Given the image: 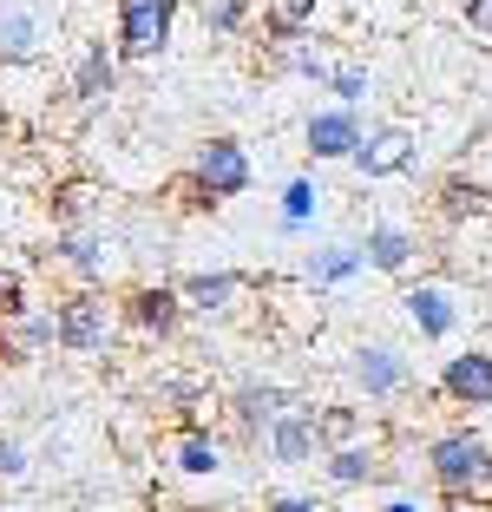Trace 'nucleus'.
<instances>
[{
	"label": "nucleus",
	"instance_id": "obj_8",
	"mask_svg": "<svg viewBox=\"0 0 492 512\" xmlns=\"http://www.w3.org/2000/svg\"><path fill=\"white\" fill-rule=\"evenodd\" d=\"M433 388L453 407H492V348H460V355H447Z\"/></svg>",
	"mask_w": 492,
	"mask_h": 512
},
{
	"label": "nucleus",
	"instance_id": "obj_18",
	"mask_svg": "<svg viewBox=\"0 0 492 512\" xmlns=\"http://www.w3.org/2000/svg\"><path fill=\"white\" fill-rule=\"evenodd\" d=\"M322 0H256V40L263 46H289L315 27Z\"/></svg>",
	"mask_w": 492,
	"mask_h": 512
},
{
	"label": "nucleus",
	"instance_id": "obj_32",
	"mask_svg": "<svg viewBox=\"0 0 492 512\" xmlns=\"http://www.w3.org/2000/svg\"><path fill=\"white\" fill-rule=\"evenodd\" d=\"M0 473H7V480L27 473V447H20V440H0Z\"/></svg>",
	"mask_w": 492,
	"mask_h": 512
},
{
	"label": "nucleus",
	"instance_id": "obj_2",
	"mask_svg": "<svg viewBox=\"0 0 492 512\" xmlns=\"http://www.w3.org/2000/svg\"><path fill=\"white\" fill-rule=\"evenodd\" d=\"M250 178H256V165H250V151H243V138L217 132L197 145L191 171L178 178V197H184V211H217V204L250 191Z\"/></svg>",
	"mask_w": 492,
	"mask_h": 512
},
{
	"label": "nucleus",
	"instance_id": "obj_28",
	"mask_svg": "<svg viewBox=\"0 0 492 512\" xmlns=\"http://www.w3.org/2000/svg\"><path fill=\"white\" fill-rule=\"evenodd\" d=\"M33 309V296H27V276L14 270V263H0V322H20Z\"/></svg>",
	"mask_w": 492,
	"mask_h": 512
},
{
	"label": "nucleus",
	"instance_id": "obj_31",
	"mask_svg": "<svg viewBox=\"0 0 492 512\" xmlns=\"http://www.w3.org/2000/svg\"><path fill=\"white\" fill-rule=\"evenodd\" d=\"M460 20H466V33H486V40H492V0H466Z\"/></svg>",
	"mask_w": 492,
	"mask_h": 512
},
{
	"label": "nucleus",
	"instance_id": "obj_19",
	"mask_svg": "<svg viewBox=\"0 0 492 512\" xmlns=\"http://www.w3.org/2000/svg\"><path fill=\"white\" fill-rule=\"evenodd\" d=\"M361 250V263L368 270H381V276H407V263L420 256V243H414V230H401V224H374L368 237L355 243Z\"/></svg>",
	"mask_w": 492,
	"mask_h": 512
},
{
	"label": "nucleus",
	"instance_id": "obj_17",
	"mask_svg": "<svg viewBox=\"0 0 492 512\" xmlns=\"http://www.w3.org/2000/svg\"><path fill=\"white\" fill-rule=\"evenodd\" d=\"M243 289H250V276H237V270H197L178 283V296H184L191 316H230Z\"/></svg>",
	"mask_w": 492,
	"mask_h": 512
},
{
	"label": "nucleus",
	"instance_id": "obj_14",
	"mask_svg": "<svg viewBox=\"0 0 492 512\" xmlns=\"http://www.w3.org/2000/svg\"><path fill=\"white\" fill-rule=\"evenodd\" d=\"M46 348H60L53 309H27L20 322H0V368H27V362H40Z\"/></svg>",
	"mask_w": 492,
	"mask_h": 512
},
{
	"label": "nucleus",
	"instance_id": "obj_29",
	"mask_svg": "<svg viewBox=\"0 0 492 512\" xmlns=\"http://www.w3.org/2000/svg\"><path fill=\"white\" fill-rule=\"evenodd\" d=\"M328 92H335L342 106H355L361 92H368V66H335V73H328Z\"/></svg>",
	"mask_w": 492,
	"mask_h": 512
},
{
	"label": "nucleus",
	"instance_id": "obj_3",
	"mask_svg": "<svg viewBox=\"0 0 492 512\" xmlns=\"http://www.w3.org/2000/svg\"><path fill=\"white\" fill-rule=\"evenodd\" d=\"M53 329H60V348L66 355H105L119 342V302L105 289H66L53 302Z\"/></svg>",
	"mask_w": 492,
	"mask_h": 512
},
{
	"label": "nucleus",
	"instance_id": "obj_21",
	"mask_svg": "<svg viewBox=\"0 0 492 512\" xmlns=\"http://www.w3.org/2000/svg\"><path fill=\"white\" fill-rule=\"evenodd\" d=\"M322 473H328V486H368L374 473H381V453H374L368 440H355V447L322 453Z\"/></svg>",
	"mask_w": 492,
	"mask_h": 512
},
{
	"label": "nucleus",
	"instance_id": "obj_24",
	"mask_svg": "<svg viewBox=\"0 0 492 512\" xmlns=\"http://www.w3.org/2000/svg\"><path fill=\"white\" fill-rule=\"evenodd\" d=\"M204 27L217 33V40L256 33V0H204Z\"/></svg>",
	"mask_w": 492,
	"mask_h": 512
},
{
	"label": "nucleus",
	"instance_id": "obj_23",
	"mask_svg": "<svg viewBox=\"0 0 492 512\" xmlns=\"http://www.w3.org/2000/svg\"><path fill=\"white\" fill-rule=\"evenodd\" d=\"M315 434H322V453H335V447L368 440V421H361L355 407H315Z\"/></svg>",
	"mask_w": 492,
	"mask_h": 512
},
{
	"label": "nucleus",
	"instance_id": "obj_13",
	"mask_svg": "<svg viewBox=\"0 0 492 512\" xmlns=\"http://www.w3.org/2000/svg\"><path fill=\"white\" fill-rule=\"evenodd\" d=\"M53 263H60L79 289H105V263H112V256H105V237L92 224H73V230L53 237Z\"/></svg>",
	"mask_w": 492,
	"mask_h": 512
},
{
	"label": "nucleus",
	"instance_id": "obj_30",
	"mask_svg": "<svg viewBox=\"0 0 492 512\" xmlns=\"http://www.w3.org/2000/svg\"><path fill=\"white\" fill-rule=\"evenodd\" d=\"M263 512H322V499L315 493H276V499H263Z\"/></svg>",
	"mask_w": 492,
	"mask_h": 512
},
{
	"label": "nucleus",
	"instance_id": "obj_9",
	"mask_svg": "<svg viewBox=\"0 0 492 512\" xmlns=\"http://www.w3.org/2000/svg\"><path fill=\"white\" fill-rule=\"evenodd\" d=\"M263 453L276 460V467H309L315 453H322V434H315V407L296 401L289 414H276L263 434Z\"/></svg>",
	"mask_w": 492,
	"mask_h": 512
},
{
	"label": "nucleus",
	"instance_id": "obj_16",
	"mask_svg": "<svg viewBox=\"0 0 492 512\" xmlns=\"http://www.w3.org/2000/svg\"><path fill=\"white\" fill-rule=\"evenodd\" d=\"M171 467L184 480H210V473H224V440L210 434L204 421H178L171 427Z\"/></svg>",
	"mask_w": 492,
	"mask_h": 512
},
{
	"label": "nucleus",
	"instance_id": "obj_20",
	"mask_svg": "<svg viewBox=\"0 0 492 512\" xmlns=\"http://www.w3.org/2000/svg\"><path fill=\"white\" fill-rule=\"evenodd\" d=\"M40 14H33L27 0H0V66L7 60H33L40 53Z\"/></svg>",
	"mask_w": 492,
	"mask_h": 512
},
{
	"label": "nucleus",
	"instance_id": "obj_15",
	"mask_svg": "<svg viewBox=\"0 0 492 512\" xmlns=\"http://www.w3.org/2000/svg\"><path fill=\"white\" fill-rule=\"evenodd\" d=\"M119 92V46H105V40H92L86 53L73 60V106H105Z\"/></svg>",
	"mask_w": 492,
	"mask_h": 512
},
{
	"label": "nucleus",
	"instance_id": "obj_25",
	"mask_svg": "<svg viewBox=\"0 0 492 512\" xmlns=\"http://www.w3.org/2000/svg\"><path fill=\"white\" fill-rule=\"evenodd\" d=\"M92 184L86 178H66V184H53V217H60V230H73V224H92V211H99V204H92Z\"/></svg>",
	"mask_w": 492,
	"mask_h": 512
},
{
	"label": "nucleus",
	"instance_id": "obj_26",
	"mask_svg": "<svg viewBox=\"0 0 492 512\" xmlns=\"http://www.w3.org/2000/svg\"><path fill=\"white\" fill-rule=\"evenodd\" d=\"M355 270H361V250H355V243H335V250L309 256V283L315 289H322V283H348Z\"/></svg>",
	"mask_w": 492,
	"mask_h": 512
},
{
	"label": "nucleus",
	"instance_id": "obj_27",
	"mask_svg": "<svg viewBox=\"0 0 492 512\" xmlns=\"http://www.w3.org/2000/svg\"><path fill=\"white\" fill-rule=\"evenodd\" d=\"M315 204H322L315 178H289V184H283V230H302V224L315 217Z\"/></svg>",
	"mask_w": 492,
	"mask_h": 512
},
{
	"label": "nucleus",
	"instance_id": "obj_11",
	"mask_svg": "<svg viewBox=\"0 0 492 512\" xmlns=\"http://www.w3.org/2000/svg\"><path fill=\"white\" fill-rule=\"evenodd\" d=\"M401 309H407V322H414L420 342H447V335L460 329V302H453L447 283H407Z\"/></svg>",
	"mask_w": 492,
	"mask_h": 512
},
{
	"label": "nucleus",
	"instance_id": "obj_10",
	"mask_svg": "<svg viewBox=\"0 0 492 512\" xmlns=\"http://www.w3.org/2000/svg\"><path fill=\"white\" fill-rule=\"evenodd\" d=\"M355 145H361V112L355 106H322V112H309V125H302V151H309L315 165L355 158Z\"/></svg>",
	"mask_w": 492,
	"mask_h": 512
},
{
	"label": "nucleus",
	"instance_id": "obj_12",
	"mask_svg": "<svg viewBox=\"0 0 492 512\" xmlns=\"http://www.w3.org/2000/svg\"><path fill=\"white\" fill-rule=\"evenodd\" d=\"M355 381H361L368 401H401V394L414 388V368L401 362V348L368 342V348H355Z\"/></svg>",
	"mask_w": 492,
	"mask_h": 512
},
{
	"label": "nucleus",
	"instance_id": "obj_22",
	"mask_svg": "<svg viewBox=\"0 0 492 512\" xmlns=\"http://www.w3.org/2000/svg\"><path fill=\"white\" fill-rule=\"evenodd\" d=\"M433 204H440V217L466 224V217H486V211H492V184H473V178L460 171V178H447L440 191H433Z\"/></svg>",
	"mask_w": 492,
	"mask_h": 512
},
{
	"label": "nucleus",
	"instance_id": "obj_6",
	"mask_svg": "<svg viewBox=\"0 0 492 512\" xmlns=\"http://www.w3.org/2000/svg\"><path fill=\"white\" fill-rule=\"evenodd\" d=\"M289 407H296V388H283V381H237V388H230V401H224V414H230V427H237V440L263 447L269 421H276V414H289Z\"/></svg>",
	"mask_w": 492,
	"mask_h": 512
},
{
	"label": "nucleus",
	"instance_id": "obj_4",
	"mask_svg": "<svg viewBox=\"0 0 492 512\" xmlns=\"http://www.w3.org/2000/svg\"><path fill=\"white\" fill-rule=\"evenodd\" d=\"M178 7L184 0H112V46H119V60H158L164 46H171V27H178Z\"/></svg>",
	"mask_w": 492,
	"mask_h": 512
},
{
	"label": "nucleus",
	"instance_id": "obj_33",
	"mask_svg": "<svg viewBox=\"0 0 492 512\" xmlns=\"http://www.w3.org/2000/svg\"><path fill=\"white\" fill-rule=\"evenodd\" d=\"M388 512H427V506H414V499H394V506Z\"/></svg>",
	"mask_w": 492,
	"mask_h": 512
},
{
	"label": "nucleus",
	"instance_id": "obj_1",
	"mask_svg": "<svg viewBox=\"0 0 492 512\" xmlns=\"http://www.w3.org/2000/svg\"><path fill=\"white\" fill-rule=\"evenodd\" d=\"M427 480L447 506H492V447L473 427H447L427 440Z\"/></svg>",
	"mask_w": 492,
	"mask_h": 512
},
{
	"label": "nucleus",
	"instance_id": "obj_5",
	"mask_svg": "<svg viewBox=\"0 0 492 512\" xmlns=\"http://www.w3.org/2000/svg\"><path fill=\"white\" fill-rule=\"evenodd\" d=\"M119 322L132 335H151V342H171V335L191 322V309H184L178 283H132L119 296Z\"/></svg>",
	"mask_w": 492,
	"mask_h": 512
},
{
	"label": "nucleus",
	"instance_id": "obj_7",
	"mask_svg": "<svg viewBox=\"0 0 492 512\" xmlns=\"http://www.w3.org/2000/svg\"><path fill=\"white\" fill-rule=\"evenodd\" d=\"M414 151H420V138L407 132V125H374V132H361V145H355L348 165L374 184V178H401V171H414Z\"/></svg>",
	"mask_w": 492,
	"mask_h": 512
}]
</instances>
